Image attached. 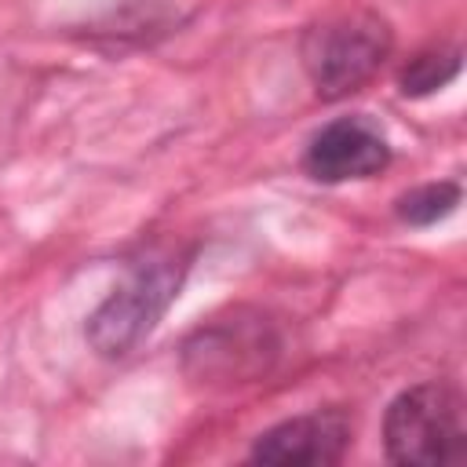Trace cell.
Segmentation results:
<instances>
[{"instance_id":"obj_1","label":"cell","mask_w":467,"mask_h":467,"mask_svg":"<svg viewBox=\"0 0 467 467\" xmlns=\"http://www.w3.org/2000/svg\"><path fill=\"white\" fill-rule=\"evenodd\" d=\"M390 47L394 33L387 18H379L368 7H354L310 26L303 33L299 55L317 99L339 102L361 91L379 73V66L390 58Z\"/></svg>"},{"instance_id":"obj_2","label":"cell","mask_w":467,"mask_h":467,"mask_svg":"<svg viewBox=\"0 0 467 467\" xmlns=\"http://www.w3.org/2000/svg\"><path fill=\"white\" fill-rule=\"evenodd\" d=\"M182 274H186V263H179V259L135 263L131 274L88 317L84 336H88L91 350L102 358L131 354L175 303V296L182 288Z\"/></svg>"},{"instance_id":"obj_3","label":"cell","mask_w":467,"mask_h":467,"mask_svg":"<svg viewBox=\"0 0 467 467\" xmlns=\"http://www.w3.org/2000/svg\"><path fill=\"white\" fill-rule=\"evenodd\" d=\"M463 401L445 383H416L401 390L383 416V445L394 463L434 467L463 460Z\"/></svg>"},{"instance_id":"obj_4","label":"cell","mask_w":467,"mask_h":467,"mask_svg":"<svg viewBox=\"0 0 467 467\" xmlns=\"http://www.w3.org/2000/svg\"><path fill=\"white\" fill-rule=\"evenodd\" d=\"M277 350L274 325L263 314L237 310L230 321L197 328L182 347V365L201 383H248L274 365Z\"/></svg>"},{"instance_id":"obj_5","label":"cell","mask_w":467,"mask_h":467,"mask_svg":"<svg viewBox=\"0 0 467 467\" xmlns=\"http://www.w3.org/2000/svg\"><path fill=\"white\" fill-rule=\"evenodd\" d=\"M390 164V142L383 128L358 113V117H336L314 139L303 153V171L317 182H354L372 179Z\"/></svg>"},{"instance_id":"obj_6","label":"cell","mask_w":467,"mask_h":467,"mask_svg":"<svg viewBox=\"0 0 467 467\" xmlns=\"http://www.w3.org/2000/svg\"><path fill=\"white\" fill-rule=\"evenodd\" d=\"M354 427L347 412L339 409H317L306 416H292L270 431H263L252 445L255 463H306V467H325L339 463L343 452L350 449Z\"/></svg>"},{"instance_id":"obj_7","label":"cell","mask_w":467,"mask_h":467,"mask_svg":"<svg viewBox=\"0 0 467 467\" xmlns=\"http://www.w3.org/2000/svg\"><path fill=\"white\" fill-rule=\"evenodd\" d=\"M456 73H460V47H431V51H420L416 58H409V66L398 73V88H401V95L420 99V95L445 88Z\"/></svg>"},{"instance_id":"obj_8","label":"cell","mask_w":467,"mask_h":467,"mask_svg":"<svg viewBox=\"0 0 467 467\" xmlns=\"http://www.w3.org/2000/svg\"><path fill=\"white\" fill-rule=\"evenodd\" d=\"M456 204H460V186L456 182H427V186H416V190L401 193L394 201V212L409 226H431V223L445 219L449 212H456Z\"/></svg>"}]
</instances>
